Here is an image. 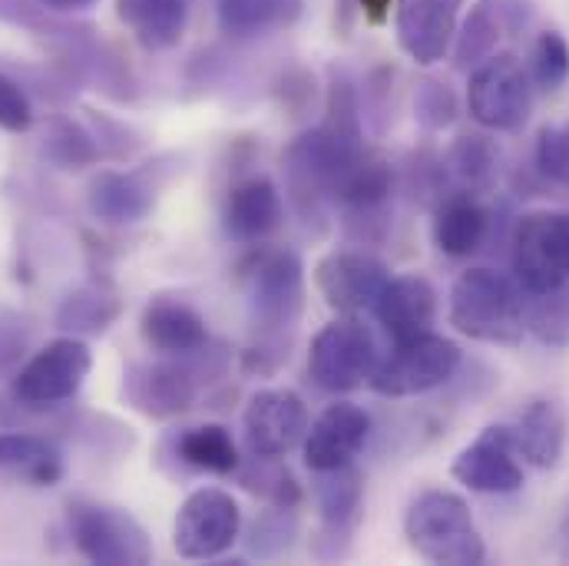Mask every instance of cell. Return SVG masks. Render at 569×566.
<instances>
[{
	"mask_svg": "<svg viewBox=\"0 0 569 566\" xmlns=\"http://www.w3.org/2000/svg\"><path fill=\"white\" fill-rule=\"evenodd\" d=\"M140 335L149 345V351L169 355V358H186V355H196L209 345L206 318L189 301L172 298V295H156L146 301Z\"/></svg>",
	"mask_w": 569,
	"mask_h": 566,
	"instance_id": "20",
	"label": "cell"
},
{
	"mask_svg": "<svg viewBox=\"0 0 569 566\" xmlns=\"http://www.w3.org/2000/svg\"><path fill=\"white\" fill-rule=\"evenodd\" d=\"M527 331L547 348H569V282L523 298Z\"/></svg>",
	"mask_w": 569,
	"mask_h": 566,
	"instance_id": "31",
	"label": "cell"
},
{
	"mask_svg": "<svg viewBox=\"0 0 569 566\" xmlns=\"http://www.w3.org/2000/svg\"><path fill=\"white\" fill-rule=\"evenodd\" d=\"M530 80L553 93L569 80V43L560 30H547L533 40L530 50Z\"/></svg>",
	"mask_w": 569,
	"mask_h": 566,
	"instance_id": "35",
	"label": "cell"
},
{
	"mask_svg": "<svg viewBox=\"0 0 569 566\" xmlns=\"http://www.w3.org/2000/svg\"><path fill=\"white\" fill-rule=\"evenodd\" d=\"M30 351V325L20 311L0 305V385L10 381Z\"/></svg>",
	"mask_w": 569,
	"mask_h": 566,
	"instance_id": "37",
	"label": "cell"
},
{
	"mask_svg": "<svg viewBox=\"0 0 569 566\" xmlns=\"http://www.w3.org/2000/svg\"><path fill=\"white\" fill-rule=\"evenodd\" d=\"M242 534V507L229 490H192L172 524V547L182 560H216Z\"/></svg>",
	"mask_w": 569,
	"mask_h": 566,
	"instance_id": "11",
	"label": "cell"
},
{
	"mask_svg": "<svg viewBox=\"0 0 569 566\" xmlns=\"http://www.w3.org/2000/svg\"><path fill=\"white\" fill-rule=\"evenodd\" d=\"M457 113H460L457 97H453V90L443 80L425 77L418 83V90H415V120L425 127L427 133L450 130L453 120H457Z\"/></svg>",
	"mask_w": 569,
	"mask_h": 566,
	"instance_id": "36",
	"label": "cell"
},
{
	"mask_svg": "<svg viewBox=\"0 0 569 566\" xmlns=\"http://www.w3.org/2000/svg\"><path fill=\"white\" fill-rule=\"evenodd\" d=\"M123 315V298L110 282H87L73 288L57 308V328L77 338L107 335Z\"/></svg>",
	"mask_w": 569,
	"mask_h": 566,
	"instance_id": "27",
	"label": "cell"
},
{
	"mask_svg": "<svg viewBox=\"0 0 569 566\" xmlns=\"http://www.w3.org/2000/svg\"><path fill=\"white\" fill-rule=\"evenodd\" d=\"M460 361L463 355L450 338L425 331V335L395 341L391 355L381 358L368 388L381 398H418V395L443 388L457 375Z\"/></svg>",
	"mask_w": 569,
	"mask_h": 566,
	"instance_id": "9",
	"label": "cell"
},
{
	"mask_svg": "<svg viewBox=\"0 0 569 566\" xmlns=\"http://www.w3.org/2000/svg\"><path fill=\"white\" fill-rule=\"evenodd\" d=\"M301 0H216L219 30L229 37H256L298 13Z\"/></svg>",
	"mask_w": 569,
	"mask_h": 566,
	"instance_id": "30",
	"label": "cell"
},
{
	"mask_svg": "<svg viewBox=\"0 0 569 566\" xmlns=\"http://www.w3.org/2000/svg\"><path fill=\"white\" fill-rule=\"evenodd\" d=\"M513 279L523 295L569 282V212H527L513 229Z\"/></svg>",
	"mask_w": 569,
	"mask_h": 566,
	"instance_id": "10",
	"label": "cell"
},
{
	"mask_svg": "<svg viewBox=\"0 0 569 566\" xmlns=\"http://www.w3.org/2000/svg\"><path fill=\"white\" fill-rule=\"evenodd\" d=\"M530 0H480L453 37V67L473 70L497 53L503 33H517L530 23Z\"/></svg>",
	"mask_w": 569,
	"mask_h": 566,
	"instance_id": "18",
	"label": "cell"
},
{
	"mask_svg": "<svg viewBox=\"0 0 569 566\" xmlns=\"http://www.w3.org/2000/svg\"><path fill=\"white\" fill-rule=\"evenodd\" d=\"M450 325L483 345H520L527 335L523 288L493 269H467L450 288Z\"/></svg>",
	"mask_w": 569,
	"mask_h": 566,
	"instance_id": "2",
	"label": "cell"
},
{
	"mask_svg": "<svg viewBox=\"0 0 569 566\" xmlns=\"http://www.w3.org/2000/svg\"><path fill=\"white\" fill-rule=\"evenodd\" d=\"M457 484L473 494H517L523 487V467L517 464L513 427H483L450 464Z\"/></svg>",
	"mask_w": 569,
	"mask_h": 566,
	"instance_id": "14",
	"label": "cell"
},
{
	"mask_svg": "<svg viewBox=\"0 0 569 566\" xmlns=\"http://www.w3.org/2000/svg\"><path fill=\"white\" fill-rule=\"evenodd\" d=\"M381 365L375 331L358 315H341L318 328L308 348V375L321 391L348 395L365 388Z\"/></svg>",
	"mask_w": 569,
	"mask_h": 566,
	"instance_id": "5",
	"label": "cell"
},
{
	"mask_svg": "<svg viewBox=\"0 0 569 566\" xmlns=\"http://www.w3.org/2000/svg\"><path fill=\"white\" fill-rule=\"evenodd\" d=\"M209 345L186 358L159 355V361H140L123 371V398L130 408L152 421H169L189 411L209 385Z\"/></svg>",
	"mask_w": 569,
	"mask_h": 566,
	"instance_id": "7",
	"label": "cell"
},
{
	"mask_svg": "<svg viewBox=\"0 0 569 566\" xmlns=\"http://www.w3.org/2000/svg\"><path fill=\"white\" fill-rule=\"evenodd\" d=\"M368 437H371V415L351 401H338V405H328L308 425L301 454L311 470H331L341 464H355Z\"/></svg>",
	"mask_w": 569,
	"mask_h": 566,
	"instance_id": "16",
	"label": "cell"
},
{
	"mask_svg": "<svg viewBox=\"0 0 569 566\" xmlns=\"http://www.w3.org/2000/svg\"><path fill=\"white\" fill-rule=\"evenodd\" d=\"M43 156L63 172H77L100 162V142L73 120H53L43 140Z\"/></svg>",
	"mask_w": 569,
	"mask_h": 566,
	"instance_id": "33",
	"label": "cell"
},
{
	"mask_svg": "<svg viewBox=\"0 0 569 566\" xmlns=\"http://www.w3.org/2000/svg\"><path fill=\"white\" fill-rule=\"evenodd\" d=\"M537 169L550 182L569 186V120L567 123H547L537 133Z\"/></svg>",
	"mask_w": 569,
	"mask_h": 566,
	"instance_id": "38",
	"label": "cell"
},
{
	"mask_svg": "<svg viewBox=\"0 0 569 566\" xmlns=\"http://www.w3.org/2000/svg\"><path fill=\"white\" fill-rule=\"evenodd\" d=\"M67 530L77 554L100 566H142L152 560V540L140 520L107 500L73 497L67 504Z\"/></svg>",
	"mask_w": 569,
	"mask_h": 566,
	"instance_id": "4",
	"label": "cell"
},
{
	"mask_svg": "<svg viewBox=\"0 0 569 566\" xmlns=\"http://www.w3.org/2000/svg\"><path fill=\"white\" fill-rule=\"evenodd\" d=\"M375 318L395 341L425 335L437 318V288L418 272L398 279L391 276V282L385 285L375 305Z\"/></svg>",
	"mask_w": 569,
	"mask_h": 566,
	"instance_id": "21",
	"label": "cell"
},
{
	"mask_svg": "<svg viewBox=\"0 0 569 566\" xmlns=\"http://www.w3.org/2000/svg\"><path fill=\"white\" fill-rule=\"evenodd\" d=\"M120 17L137 30L146 50H169L189 23V0H120Z\"/></svg>",
	"mask_w": 569,
	"mask_h": 566,
	"instance_id": "29",
	"label": "cell"
},
{
	"mask_svg": "<svg viewBox=\"0 0 569 566\" xmlns=\"http://www.w3.org/2000/svg\"><path fill=\"white\" fill-rule=\"evenodd\" d=\"M87 206L107 226H137L152 212L156 189L142 172L103 169L90 179Z\"/></svg>",
	"mask_w": 569,
	"mask_h": 566,
	"instance_id": "22",
	"label": "cell"
},
{
	"mask_svg": "<svg viewBox=\"0 0 569 566\" xmlns=\"http://www.w3.org/2000/svg\"><path fill=\"white\" fill-rule=\"evenodd\" d=\"M93 371V351L83 338L63 335L47 341L37 355H30L20 371L10 378V398L30 411L63 408L80 395Z\"/></svg>",
	"mask_w": 569,
	"mask_h": 566,
	"instance_id": "6",
	"label": "cell"
},
{
	"mask_svg": "<svg viewBox=\"0 0 569 566\" xmlns=\"http://www.w3.org/2000/svg\"><path fill=\"white\" fill-rule=\"evenodd\" d=\"M391 282V269L361 249H335L318 259L315 266V288L328 308L338 315H361L375 311L385 285Z\"/></svg>",
	"mask_w": 569,
	"mask_h": 566,
	"instance_id": "12",
	"label": "cell"
},
{
	"mask_svg": "<svg viewBox=\"0 0 569 566\" xmlns=\"http://www.w3.org/2000/svg\"><path fill=\"white\" fill-rule=\"evenodd\" d=\"M236 474H239V484H242L246 490H252L256 497H262L266 504L295 507V510H298V504H301V487H298V480L291 477V470L279 464V457H256V454H252L249 467H242V460H239Z\"/></svg>",
	"mask_w": 569,
	"mask_h": 566,
	"instance_id": "32",
	"label": "cell"
},
{
	"mask_svg": "<svg viewBox=\"0 0 569 566\" xmlns=\"http://www.w3.org/2000/svg\"><path fill=\"white\" fill-rule=\"evenodd\" d=\"M295 537H298V514H295V507L269 504L256 517V524L249 527L246 550L252 557H259V560H276V557H282V554L291 550Z\"/></svg>",
	"mask_w": 569,
	"mask_h": 566,
	"instance_id": "34",
	"label": "cell"
},
{
	"mask_svg": "<svg viewBox=\"0 0 569 566\" xmlns=\"http://www.w3.org/2000/svg\"><path fill=\"white\" fill-rule=\"evenodd\" d=\"M563 557L569 560V520H567V527H563Z\"/></svg>",
	"mask_w": 569,
	"mask_h": 566,
	"instance_id": "42",
	"label": "cell"
},
{
	"mask_svg": "<svg viewBox=\"0 0 569 566\" xmlns=\"http://www.w3.org/2000/svg\"><path fill=\"white\" fill-rule=\"evenodd\" d=\"M440 169L443 179L457 186V192L483 196L493 192L500 182V149L483 133H463L443 152Z\"/></svg>",
	"mask_w": 569,
	"mask_h": 566,
	"instance_id": "25",
	"label": "cell"
},
{
	"mask_svg": "<svg viewBox=\"0 0 569 566\" xmlns=\"http://www.w3.org/2000/svg\"><path fill=\"white\" fill-rule=\"evenodd\" d=\"M405 537L427 564L477 566L487 560V547L467 500L450 490L433 487L411 500L405 514Z\"/></svg>",
	"mask_w": 569,
	"mask_h": 566,
	"instance_id": "3",
	"label": "cell"
},
{
	"mask_svg": "<svg viewBox=\"0 0 569 566\" xmlns=\"http://www.w3.org/2000/svg\"><path fill=\"white\" fill-rule=\"evenodd\" d=\"M315 510H318V534L315 547L321 550L331 544L328 560L345 557L338 544H348L365 514V474L355 464H341L331 470H315Z\"/></svg>",
	"mask_w": 569,
	"mask_h": 566,
	"instance_id": "15",
	"label": "cell"
},
{
	"mask_svg": "<svg viewBox=\"0 0 569 566\" xmlns=\"http://www.w3.org/2000/svg\"><path fill=\"white\" fill-rule=\"evenodd\" d=\"M246 305L252 328L259 331V351L288 358L284 335L295 331L305 308V266L291 249H262L249 259L246 272Z\"/></svg>",
	"mask_w": 569,
	"mask_h": 566,
	"instance_id": "1",
	"label": "cell"
},
{
	"mask_svg": "<svg viewBox=\"0 0 569 566\" xmlns=\"http://www.w3.org/2000/svg\"><path fill=\"white\" fill-rule=\"evenodd\" d=\"M0 130L7 133H30L33 130V103L23 87L0 73Z\"/></svg>",
	"mask_w": 569,
	"mask_h": 566,
	"instance_id": "39",
	"label": "cell"
},
{
	"mask_svg": "<svg viewBox=\"0 0 569 566\" xmlns=\"http://www.w3.org/2000/svg\"><path fill=\"white\" fill-rule=\"evenodd\" d=\"M513 444L527 464H533L540 470L557 467L563 457V447H567V418H563L560 405L550 398L530 401L513 427Z\"/></svg>",
	"mask_w": 569,
	"mask_h": 566,
	"instance_id": "26",
	"label": "cell"
},
{
	"mask_svg": "<svg viewBox=\"0 0 569 566\" xmlns=\"http://www.w3.org/2000/svg\"><path fill=\"white\" fill-rule=\"evenodd\" d=\"M176 460L186 464L196 474L212 477H232L239 467V447L226 425H196L186 427L176 437Z\"/></svg>",
	"mask_w": 569,
	"mask_h": 566,
	"instance_id": "28",
	"label": "cell"
},
{
	"mask_svg": "<svg viewBox=\"0 0 569 566\" xmlns=\"http://www.w3.org/2000/svg\"><path fill=\"white\" fill-rule=\"evenodd\" d=\"M50 7H87V3H93V0H47Z\"/></svg>",
	"mask_w": 569,
	"mask_h": 566,
	"instance_id": "41",
	"label": "cell"
},
{
	"mask_svg": "<svg viewBox=\"0 0 569 566\" xmlns=\"http://www.w3.org/2000/svg\"><path fill=\"white\" fill-rule=\"evenodd\" d=\"M67 474L63 450L47 437L33 430H13L0 434V477L30 484V487H53Z\"/></svg>",
	"mask_w": 569,
	"mask_h": 566,
	"instance_id": "23",
	"label": "cell"
},
{
	"mask_svg": "<svg viewBox=\"0 0 569 566\" xmlns=\"http://www.w3.org/2000/svg\"><path fill=\"white\" fill-rule=\"evenodd\" d=\"M467 113L493 133H513L530 120L533 80L517 53H493L470 70Z\"/></svg>",
	"mask_w": 569,
	"mask_h": 566,
	"instance_id": "8",
	"label": "cell"
},
{
	"mask_svg": "<svg viewBox=\"0 0 569 566\" xmlns=\"http://www.w3.org/2000/svg\"><path fill=\"white\" fill-rule=\"evenodd\" d=\"M358 3H361V13L371 23H385L391 17V7H395V0H358Z\"/></svg>",
	"mask_w": 569,
	"mask_h": 566,
	"instance_id": "40",
	"label": "cell"
},
{
	"mask_svg": "<svg viewBox=\"0 0 569 566\" xmlns=\"http://www.w3.org/2000/svg\"><path fill=\"white\" fill-rule=\"evenodd\" d=\"M463 0H395V30L401 50L430 67L447 57L457 37V17Z\"/></svg>",
	"mask_w": 569,
	"mask_h": 566,
	"instance_id": "17",
	"label": "cell"
},
{
	"mask_svg": "<svg viewBox=\"0 0 569 566\" xmlns=\"http://www.w3.org/2000/svg\"><path fill=\"white\" fill-rule=\"evenodd\" d=\"M433 246L450 256V259H467L473 256L490 232V212L477 202V196L467 192H450L437 202L433 209Z\"/></svg>",
	"mask_w": 569,
	"mask_h": 566,
	"instance_id": "24",
	"label": "cell"
},
{
	"mask_svg": "<svg viewBox=\"0 0 569 566\" xmlns=\"http://www.w3.org/2000/svg\"><path fill=\"white\" fill-rule=\"evenodd\" d=\"M308 408L288 388H262L249 398L242 415L246 450L256 457H279L301 447L308 434Z\"/></svg>",
	"mask_w": 569,
	"mask_h": 566,
	"instance_id": "13",
	"label": "cell"
},
{
	"mask_svg": "<svg viewBox=\"0 0 569 566\" xmlns=\"http://www.w3.org/2000/svg\"><path fill=\"white\" fill-rule=\"evenodd\" d=\"M284 219L282 192L269 176H249L236 182L222 206V226L232 242H266Z\"/></svg>",
	"mask_w": 569,
	"mask_h": 566,
	"instance_id": "19",
	"label": "cell"
}]
</instances>
